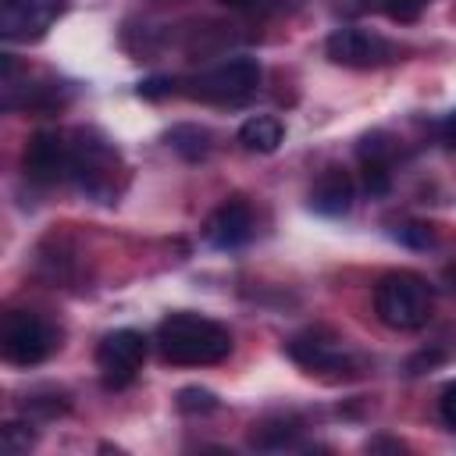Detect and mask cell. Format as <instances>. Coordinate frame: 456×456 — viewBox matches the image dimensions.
Listing matches in <instances>:
<instances>
[{
    "instance_id": "cell-1",
    "label": "cell",
    "mask_w": 456,
    "mask_h": 456,
    "mask_svg": "<svg viewBox=\"0 0 456 456\" xmlns=\"http://www.w3.org/2000/svg\"><path fill=\"white\" fill-rule=\"evenodd\" d=\"M157 349L167 363L178 367H207L221 363L232 353V331L200 314H171L157 328Z\"/></svg>"
},
{
    "instance_id": "cell-2",
    "label": "cell",
    "mask_w": 456,
    "mask_h": 456,
    "mask_svg": "<svg viewBox=\"0 0 456 456\" xmlns=\"http://www.w3.org/2000/svg\"><path fill=\"white\" fill-rule=\"evenodd\" d=\"M71 178L96 203H114L125 189V160L118 146L96 128H78L71 135Z\"/></svg>"
},
{
    "instance_id": "cell-3",
    "label": "cell",
    "mask_w": 456,
    "mask_h": 456,
    "mask_svg": "<svg viewBox=\"0 0 456 456\" xmlns=\"http://www.w3.org/2000/svg\"><path fill=\"white\" fill-rule=\"evenodd\" d=\"M374 314L395 331H417L431 317V285L417 271H388L374 285Z\"/></svg>"
},
{
    "instance_id": "cell-4",
    "label": "cell",
    "mask_w": 456,
    "mask_h": 456,
    "mask_svg": "<svg viewBox=\"0 0 456 456\" xmlns=\"http://www.w3.org/2000/svg\"><path fill=\"white\" fill-rule=\"evenodd\" d=\"M260 82V64L253 57H228L217 68H207L192 78H185L182 93L203 103H235L249 96Z\"/></svg>"
},
{
    "instance_id": "cell-5",
    "label": "cell",
    "mask_w": 456,
    "mask_h": 456,
    "mask_svg": "<svg viewBox=\"0 0 456 456\" xmlns=\"http://www.w3.org/2000/svg\"><path fill=\"white\" fill-rule=\"evenodd\" d=\"M53 328L32 314V310H11L4 317V328H0V349H4V360L14 363V367H36L50 356L53 349Z\"/></svg>"
},
{
    "instance_id": "cell-6",
    "label": "cell",
    "mask_w": 456,
    "mask_h": 456,
    "mask_svg": "<svg viewBox=\"0 0 456 456\" xmlns=\"http://www.w3.org/2000/svg\"><path fill=\"white\" fill-rule=\"evenodd\" d=\"M146 360V335L135 328H121L103 335V342L96 346V367L103 378V388H125L135 381L139 367Z\"/></svg>"
},
{
    "instance_id": "cell-7",
    "label": "cell",
    "mask_w": 456,
    "mask_h": 456,
    "mask_svg": "<svg viewBox=\"0 0 456 456\" xmlns=\"http://www.w3.org/2000/svg\"><path fill=\"white\" fill-rule=\"evenodd\" d=\"M324 50H328V57H331L335 64H342V68H378V64L395 61V53H399L385 36H378V32H370V28H356V25L335 28V32L328 36Z\"/></svg>"
},
{
    "instance_id": "cell-8",
    "label": "cell",
    "mask_w": 456,
    "mask_h": 456,
    "mask_svg": "<svg viewBox=\"0 0 456 456\" xmlns=\"http://www.w3.org/2000/svg\"><path fill=\"white\" fill-rule=\"evenodd\" d=\"M21 171L36 185H57L71 178V142L61 132H36L25 142Z\"/></svg>"
},
{
    "instance_id": "cell-9",
    "label": "cell",
    "mask_w": 456,
    "mask_h": 456,
    "mask_svg": "<svg viewBox=\"0 0 456 456\" xmlns=\"http://www.w3.org/2000/svg\"><path fill=\"white\" fill-rule=\"evenodd\" d=\"M61 14H64V0H4L0 36L11 43L39 39Z\"/></svg>"
},
{
    "instance_id": "cell-10",
    "label": "cell",
    "mask_w": 456,
    "mask_h": 456,
    "mask_svg": "<svg viewBox=\"0 0 456 456\" xmlns=\"http://www.w3.org/2000/svg\"><path fill=\"white\" fill-rule=\"evenodd\" d=\"M203 235H207V242H210L214 249H239V246H246L249 235H253V210H249V203H246L242 196L224 200V203L207 217Z\"/></svg>"
},
{
    "instance_id": "cell-11",
    "label": "cell",
    "mask_w": 456,
    "mask_h": 456,
    "mask_svg": "<svg viewBox=\"0 0 456 456\" xmlns=\"http://www.w3.org/2000/svg\"><path fill=\"white\" fill-rule=\"evenodd\" d=\"M289 356L306 367V370H342L346 367V353L338 346L335 335L321 331V328H310V331H299L296 338H289Z\"/></svg>"
},
{
    "instance_id": "cell-12",
    "label": "cell",
    "mask_w": 456,
    "mask_h": 456,
    "mask_svg": "<svg viewBox=\"0 0 456 456\" xmlns=\"http://www.w3.org/2000/svg\"><path fill=\"white\" fill-rule=\"evenodd\" d=\"M353 192H356V185H353L349 171L331 164V167H324L317 175V182L310 189V207L317 214H324V217H338V214H346L353 207Z\"/></svg>"
},
{
    "instance_id": "cell-13",
    "label": "cell",
    "mask_w": 456,
    "mask_h": 456,
    "mask_svg": "<svg viewBox=\"0 0 456 456\" xmlns=\"http://www.w3.org/2000/svg\"><path fill=\"white\" fill-rule=\"evenodd\" d=\"M303 424L299 417L292 413H271V417H260L249 431V445L260 449V452H278V449H292L296 438H299Z\"/></svg>"
},
{
    "instance_id": "cell-14",
    "label": "cell",
    "mask_w": 456,
    "mask_h": 456,
    "mask_svg": "<svg viewBox=\"0 0 456 456\" xmlns=\"http://www.w3.org/2000/svg\"><path fill=\"white\" fill-rule=\"evenodd\" d=\"M281 135H285V128L271 114H253V118H246L239 125V142L249 153H274L281 146Z\"/></svg>"
},
{
    "instance_id": "cell-15",
    "label": "cell",
    "mask_w": 456,
    "mask_h": 456,
    "mask_svg": "<svg viewBox=\"0 0 456 456\" xmlns=\"http://www.w3.org/2000/svg\"><path fill=\"white\" fill-rule=\"evenodd\" d=\"M167 146L185 160H203L210 153V132L200 125H175L167 132Z\"/></svg>"
},
{
    "instance_id": "cell-16",
    "label": "cell",
    "mask_w": 456,
    "mask_h": 456,
    "mask_svg": "<svg viewBox=\"0 0 456 456\" xmlns=\"http://www.w3.org/2000/svg\"><path fill=\"white\" fill-rule=\"evenodd\" d=\"M360 178L367 196H385L392 189V171L388 160H360Z\"/></svg>"
},
{
    "instance_id": "cell-17",
    "label": "cell",
    "mask_w": 456,
    "mask_h": 456,
    "mask_svg": "<svg viewBox=\"0 0 456 456\" xmlns=\"http://www.w3.org/2000/svg\"><path fill=\"white\" fill-rule=\"evenodd\" d=\"M32 442H36V431H32V424H25V420H11V424H4V431H0V445H4V452H11V456L28 452Z\"/></svg>"
},
{
    "instance_id": "cell-18",
    "label": "cell",
    "mask_w": 456,
    "mask_h": 456,
    "mask_svg": "<svg viewBox=\"0 0 456 456\" xmlns=\"http://www.w3.org/2000/svg\"><path fill=\"white\" fill-rule=\"evenodd\" d=\"M395 239L403 246H410V249H428V246H435V228L424 224V221H410V224L395 228Z\"/></svg>"
},
{
    "instance_id": "cell-19",
    "label": "cell",
    "mask_w": 456,
    "mask_h": 456,
    "mask_svg": "<svg viewBox=\"0 0 456 456\" xmlns=\"http://www.w3.org/2000/svg\"><path fill=\"white\" fill-rule=\"evenodd\" d=\"M217 406V395L207 388H182L178 392V410L182 413H210Z\"/></svg>"
},
{
    "instance_id": "cell-20",
    "label": "cell",
    "mask_w": 456,
    "mask_h": 456,
    "mask_svg": "<svg viewBox=\"0 0 456 456\" xmlns=\"http://www.w3.org/2000/svg\"><path fill=\"white\" fill-rule=\"evenodd\" d=\"M25 406H28L32 413H43V417H57V413H68V399H64V392H50V395H43V392H32V395L25 399Z\"/></svg>"
},
{
    "instance_id": "cell-21",
    "label": "cell",
    "mask_w": 456,
    "mask_h": 456,
    "mask_svg": "<svg viewBox=\"0 0 456 456\" xmlns=\"http://www.w3.org/2000/svg\"><path fill=\"white\" fill-rule=\"evenodd\" d=\"M428 0H381V11L392 18V21H417L420 11H424Z\"/></svg>"
},
{
    "instance_id": "cell-22",
    "label": "cell",
    "mask_w": 456,
    "mask_h": 456,
    "mask_svg": "<svg viewBox=\"0 0 456 456\" xmlns=\"http://www.w3.org/2000/svg\"><path fill=\"white\" fill-rule=\"evenodd\" d=\"M135 93L139 96H146V100H160V96H171L175 93V78H146V82H139L135 86Z\"/></svg>"
},
{
    "instance_id": "cell-23",
    "label": "cell",
    "mask_w": 456,
    "mask_h": 456,
    "mask_svg": "<svg viewBox=\"0 0 456 456\" xmlns=\"http://www.w3.org/2000/svg\"><path fill=\"white\" fill-rule=\"evenodd\" d=\"M438 413H442L445 428L456 431V381H449V385L442 388V395H438Z\"/></svg>"
},
{
    "instance_id": "cell-24",
    "label": "cell",
    "mask_w": 456,
    "mask_h": 456,
    "mask_svg": "<svg viewBox=\"0 0 456 456\" xmlns=\"http://www.w3.org/2000/svg\"><path fill=\"white\" fill-rule=\"evenodd\" d=\"M381 449H385V452H403L406 445L395 442V438H370V442H367V452H381Z\"/></svg>"
},
{
    "instance_id": "cell-25",
    "label": "cell",
    "mask_w": 456,
    "mask_h": 456,
    "mask_svg": "<svg viewBox=\"0 0 456 456\" xmlns=\"http://www.w3.org/2000/svg\"><path fill=\"white\" fill-rule=\"evenodd\" d=\"M438 135H442L449 146H456V110H452V114H449V118L438 125Z\"/></svg>"
},
{
    "instance_id": "cell-26",
    "label": "cell",
    "mask_w": 456,
    "mask_h": 456,
    "mask_svg": "<svg viewBox=\"0 0 456 456\" xmlns=\"http://www.w3.org/2000/svg\"><path fill=\"white\" fill-rule=\"evenodd\" d=\"M224 7H249V4H256V0H221Z\"/></svg>"
}]
</instances>
